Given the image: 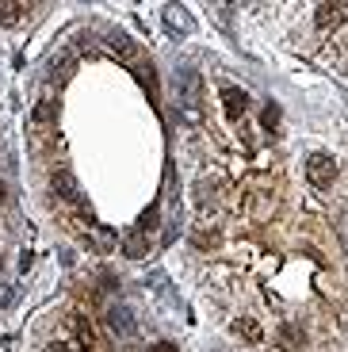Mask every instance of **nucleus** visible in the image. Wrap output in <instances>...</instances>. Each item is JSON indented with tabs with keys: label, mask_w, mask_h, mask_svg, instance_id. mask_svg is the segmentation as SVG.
<instances>
[{
	"label": "nucleus",
	"mask_w": 348,
	"mask_h": 352,
	"mask_svg": "<svg viewBox=\"0 0 348 352\" xmlns=\"http://www.w3.org/2000/svg\"><path fill=\"white\" fill-rule=\"evenodd\" d=\"M306 176H310L314 188H329L333 180H337V161H333L329 153H310V161H306Z\"/></svg>",
	"instance_id": "f257e3e1"
},
{
	"label": "nucleus",
	"mask_w": 348,
	"mask_h": 352,
	"mask_svg": "<svg viewBox=\"0 0 348 352\" xmlns=\"http://www.w3.org/2000/svg\"><path fill=\"white\" fill-rule=\"evenodd\" d=\"M77 69V50H58L50 54V62H46V80L50 85H65Z\"/></svg>",
	"instance_id": "f03ea898"
},
{
	"label": "nucleus",
	"mask_w": 348,
	"mask_h": 352,
	"mask_svg": "<svg viewBox=\"0 0 348 352\" xmlns=\"http://www.w3.org/2000/svg\"><path fill=\"white\" fill-rule=\"evenodd\" d=\"M345 16H348V4L333 0V4H318V12H314V23H318V31H337V27L345 23Z\"/></svg>",
	"instance_id": "7ed1b4c3"
},
{
	"label": "nucleus",
	"mask_w": 348,
	"mask_h": 352,
	"mask_svg": "<svg viewBox=\"0 0 348 352\" xmlns=\"http://www.w3.org/2000/svg\"><path fill=\"white\" fill-rule=\"evenodd\" d=\"M104 322H107V329H111L115 337H134V318H131L127 307H111Z\"/></svg>",
	"instance_id": "20e7f679"
},
{
	"label": "nucleus",
	"mask_w": 348,
	"mask_h": 352,
	"mask_svg": "<svg viewBox=\"0 0 348 352\" xmlns=\"http://www.w3.org/2000/svg\"><path fill=\"white\" fill-rule=\"evenodd\" d=\"M180 92H184L188 115H195V104H199V73L195 69H180Z\"/></svg>",
	"instance_id": "39448f33"
},
{
	"label": "nucleus",
	"mask_w": 348,
	"mask_h": 352,
	"mask_svg": "<svg viewBox=\"0 0 348 352\" xmlns=\"http://www.w3.org/2000/svg\"><path fill=\"white\" fill-rule=\"evenodd\" d=\"M50 188L61 195V199H69V203H77V195H80L77 192V176H73L69 168H58V173L50 176Z\"/></svg>",
	"instance_id": "423d86ee"
},
{
	"label": "nucleus",
	"mask_w": 348,
	"mask_h": 352,
	"mask_svg": "<svg viewBox=\"0 0 348 352\" xmlns=\"http://www.w3.org/2000/svg\"><path fill=\"white\" fill-rule=\"evenodd\" d=\"M222 107H226L230 119H241V115L249 111V96H245L241 88H226V92H222Z\"/></svg>",
	"instance_id": "0eeeda50"
},
{
	"label": "nucleus",
	"mask_w": 348,
	"mask_h": 352,
	"mask_svg": "<svg viewBox=\"0 0 348 352\" xmlns=\"http://www.w3.org/2000/svg\"><path fill=\"white\" fill-rule=\"evenodd\" d=\"M23 16H27V4H19V0H0V23L4 27H16Z\"/></svg>",
	"instance_id": "6e6552de"
},
{
	"label": "nucleus",
	"mask_w": 348,
	"mask_h": 352,
	"mask_svg": "<svg viewBox=\"0 0 348 352\" xmlns=\"http://www.w3.org/2000/svg\"><path fill=\"white\" fill-rule=\"evenodd\" d=\"M107 46H111L115 54H122V58H138V46H134V38H127L122 35V31H111V35H107Z\"/></svg>",
	"instance_id": "1a4fd4ad"
},
{
	"label": "nucleus",
	"mask_w": 348,
	"mask_h": 352,
	"mask_svg": "<svg viewBox=\"0 0 348 352\" xmlns=\"http://www.w3.org/2000/svg\"><path fill=\"white\" fill-rule=\"evenodd\" d=\"M122 253L131 256V261H142V256L149 253V241L142 238V234H131V238L122 241Z\"/></svg>",
	"instance_id": "9d476101"
},
{
	"label": "nucleus",
	"mask_w": 348,
	"mask_h": 352,
	"mask_svg": "<svg viewBox=\"0 0 348 352\" xmlns=\"http://www.w3.org/2000/svg\"><path fill=\"white\" fill-rule=\"evenodd\" d=\"M54 115H58V104H54V100H39V107H35V115H31V119H35V126H46Z\"/></svg>",
	"instance_id": "9b49d317"
},
{
	"label": "nucleus",
	"mask_w": 348,
	"mask_h": 352,
	"mask_svg": "<svg viewBox=\"0 0 348 352\" xmlns=\"http://www.w3.org/2000/svg\"><path fill=\"white\" fill-rule=\"evenodd\" d=\"M234 329H237V333L245 337V341H252V344L261 341V326H257V322H252V318H241V322H237Z\"/></svg>",
	"instance_id": "f8f14e48"
},
{
	"label": "nucleus",
	"mask_w": 348,
	"mask_h": 352,
	"mask_svg": "<svg viewBox=\"0 0 348 352\" xmlns=\"http://www.w3.org/2000/svg\"><path fill=\"white\" fill-rule=\"evenodd\" d=\"M73 329H77V344H80V349H92V326H88L85 318H73Z\"/></svg>",
	"instance_id": "ddd939ff"
},
{
	"label": "nucleus",
	"mask_w": 348,
	"mask_h": 352,
	"mask_svg": "<svg viewBox=\"0 0 348 352\" xmlns=\"http://www.w3.org/2000/svg\"><path fill=\"white\" fill-rule=\"evenodd\" d=\"M165 23L173 27V31H188V27H192V19L184 16L180 8H168V12H165Z\"/></svg>",
	"instance_id": "4468645a"
},
{
	"label": "nucleus",
	"mask_w": 348,
	"mask_h": 352,
	"mask_svg": "<svg viewBox=\"0 0 348 352\" xmlns=\"http://www.w3.org/2000/svg\"><path fill=\"white\" fill-rule=\"evenodd\" d=\"M261 123H264V131H276L279 126V104H264V115H261Z\"/></svg>",
	"instance_id": "2eb2a0df"
},
{
	"label": "nucleus",
	"mask_w": 348,
	"mask_h": 352,
	"mask_svg": "<svg viewBox=\"0 0 348 352\" xmlns=\"http://www.w3.org/2000/svg\"><path fill=\"white\" fill-rule=\"evenodd\" d=\"M157 219H161V207L153 203V207H149V211L138 219V234H146V230H153V226H157Z\"/></svg>",
	"instance_id": "dca6fc26"
},
{
	"label": "nucleus",
	"mask_w": 348,
	"mask_h": 352,
	"mask_svg": "<svg viewBox=\"0 0 348 352\" xmlns=\"http://www.w3.org/2000/svg\"><path fill=\"white\" fill-rule=\"evenodd\" d=\"M134 73H138V80H142V85H146L149 88V92H153V96H157V77H153V65H138V69H134Z\"/></svg>",
	"instance_id": "f3484780"
},
{
	"label": "nucleus",
	"mask_w": 348,
	"mask_h": 352,
	"mask_svg": "<svg viewBox=\"0 0 348 352\" xmlns=\"http://www.w3.org/2000/svg\"><path fill=\"white\" fill-rule=\"evenodd\" d=\"M146 352H180V349H176L173 341H157V344H149Z\"/></svg>",
	"instance_id": "a211bd4d"
},
{
	"label": "nucleus",
	"mask_w": 348,
	"mask_h": 352,
	"mask_svg": "<svg viewBox=\"0 0 348 352\" xmlns=\"http://www.w3.org/2000/svg\"><path fill=\"white\" fill-rule=\"evenodd\" d=\"M195 245H218V238H215V234H199V238H195Z\"/></svg>",
	"instance_id": "6ab92c4d"
},
{
	"label": "nucleus",
	"mask_w": 348,
	"mask_h": 352,
	"mask_svg": "<svg viewBox=\"0 0 348 352\" xmlns=\"http://www.w3.org/2000/svg\"><path fill=\"white\" fill-rule=\"evenodd\" d=\"M46 352H69L65 344H46Z\"/></svg>",
	"instance_id": "aec40b11"
},
{
	"label": "nucleus",
	"mask_w": 348,
	"mask_h": 352,
	"mask_svg": "<svg viewBox=\"0 0 348 352\" xmlns=\"http://www.w3.org/2000/svg\"><path fill=\"white\" fill-rule=\"evenodd\" d=\"M4 192H8V188H4V184H0V203H4Z\"/></svg>",
	"instance_id": "412c9836"
}]
</instances>
